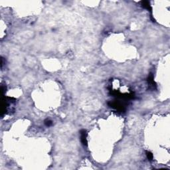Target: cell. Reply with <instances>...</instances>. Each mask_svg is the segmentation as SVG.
<instances>
[{
	"label": "cell",
	"instance_id": "cell-3",
	"mask_svg": "<svg viewBox=\"0 0 170 170\" xmlns=\"http://www.w3.org/2000/svg\"><path fill=\"white\" fill-rule=\"evenodd\" d=\"M141 5L143 6V7L147 9V10H149L150 11H151V5H150V3L149 1H141Z\"/></svg>",
	"mask_w": 170,
	"mask_h": 170
},
{
	"label": "cell",
	"instance_id": "cell-5",
	"mask_svg": "<svg viewBox=\"0 0 170 170\" xmlns=\"http://www.w3.org/2000/svg\"><path fill=\"white\" fill-rule=\"evenodd\" d=\"M45 125L47 126H50L52 125L53 122H52V121L51 120H49V119H47V120H46L45 121Z\"/></svg>",
	"mask_w": 170,
	"mask_h": 170
},
{
	"label": "cell",
	"instance_id": "cell-1",
	"mask_svg": "<svg viewBox=\"0 0 170 170\" xmlns=\"http://www.w3.org/2000/svg\"><path fill=\"white\" fill-rule=\"evenodd\" d=\"M87 132L86 130H82L80 131V140L82 144L84 146H88V142H87Z\"/></svg>",
	"mask_w": 170,
	"mask_h": 170
},
{
	"label": "cell",
	"instance_id": "cell-2",
	"mask_svg": "<svg viewBox=\"0 0 170 170\" xmlns=\"http://www.w3.org/2000/svg\"><path fill=\"white\" fill-rule=\"evenodd\" d=\"M148 84H149V86L150 88H151L152 89H155V87H156V84L154 82V75L152 74H150L148 77Z\"/></svg>",
	"mask_w": 170,
	"mask_h": 170
},
{
	"label": "cell",
	"instance_id": "cell-4",
	"mask_svg": "<svg viewBox=\"0 0 170 170\" xmlns=\"http://www.w3.org/2000/svg\"><path fill=\"white\" fill-rule=\"evenodd\" d=\"M146 156H147V157H148V160L152 161L154 156H153V154H151L150 151H146Z\"/></svg>",
	"mask_w": 170,
	"mask_h": 170
}]
</instances>
